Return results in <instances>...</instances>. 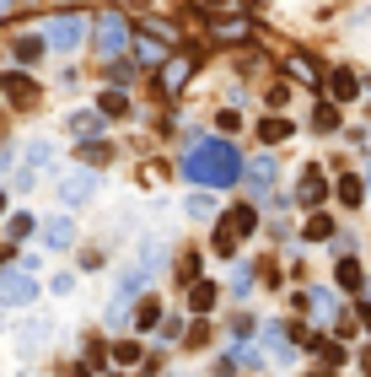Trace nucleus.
<instances>
[{
	"mask_svg": "<svg viewBox=\"0 0 371 377\" xmlns=\"http://www.w3.org/2000/svg\"><path fill=\"white\" fill-rule=\"evenodd\" d=\"M70 130H75V135H92L97 119H92V113H70Z\"/></svg>",
	"mask_w": 371,
	"mask_h": 377,
	"instance_id": "32",
	"label": "nucleus"
},
{
	"mask_svg": "<svg viewBox=\"0 0 371 377\" xmlns=\"http://www.w3.org/2000/svg\"><path fill=\"white\" fill-rule=\"evenodd\" d=\"M248 334H253V318H248V313L231 318V340H248Z\"/></svg>",
	"mask_w": 371,
	"mask_h": 377,
	"instance_id": "36",
	"label": "nucleus"
},
{
	"mask_svg": "<svg viewBox=\"0 0 371 377\" xmlns=\"http://www.w3.org/2000/svg\"><path fill=\"white\" fill-rule=\"evenodd\" d=\"M97 113H103V119H124V113H130V98H124V92H103V98H97Z\"/></svg>",
	"mask_w": 371,
	"mask_h": 377,
	"instance_id": "15",
	"label": "nucleus"
},
{
	"mask_svg": "<svg viewBox=\"0 0 371 377\" xmlns=\"http://www.w3.org/2000/svg\"><path fill=\"white\" fill-rule=\"evenodd\" d=\"M237 172H242V157L231 140H204V146L183 151V178L199 183V189H226V183H237Z\"/></svg>",
	"mask_w": 371,
	"mask_h": 377,
	"instance_id": "1",
	"label": "nucleus"
},
{
	"mask_svg": "<svg viewBox=\"0 0 371 377\" xmlns=\"http://www.w3.org/2000/svg\"><path fill=\"white\" fill-rule=\"evenodd\" d=\"M194 65H199V54H178V60L162 65V92H167V98H178V86L194 76Z\"/></svg>",
	"mask_w": 371,
	"mask_h": 377,
	"instance_id": "6",
	"label": "nucleus"
},
{
	"mask_svg": "<svg viewBox=\"0 0 371 377\" xmlns=\"http://www.w3.org/2000/svg\"><path fill=\"white\" fill-rule=\"evenodd\" d=\"M0 210H6V189H0Z\"/></svg>",
	"mask_w": 371,
	"mask_h": 377,
	"instance_id": "45",
	"label": "nucleus"
},
{
	"mask_svg": "<svg viewBox=\"0 0 371 377\" xmlns=\"http://www.w3.org/2000/svg\"><path fill=\"white\" fill-rule=\"evenodd\" d=\"M135 54H140V65H167V43H162V38H151V27H145L140 38H135Z\"/></svg>",
	"mask_w": 371,
	"mask_h": 377,
	"instance_id": "10",
	"label": "nucleus"
},
{
	"mask_svg": "<svg viewBox=\"0 0 371 377\" xmlns=\"http://www.w3.org/2000/svg\"><path fill=\"white\" fill-rule=\"evenodd\" d=\"M355 318H360V324H366V329H371V307H360V313H355Z\"/></svg>",
	"mask_w": 371,
	"mask_h": 377,
	"instance_id": "40",
	"label": "nucleus"
},
{
	"mask_svg": "<svg viewBox=\"0 0 371 377\" xmlns=\"http://www.w3.org/2000/svg\"><path fill=\"white\" fill-rule=\"evenodd\" d=\"M366 183H371V167H366Z\"/></svg>",
	"mask_w": 371,
	"mask_h": 377,
	"instance_id": "47",
	"label": "nucleus"
},
{
	"mask_svg": "<svg viewBox=\"0 0 371 377\" xmlns=\"http://www.w3.org/2000/svg\"><path fill=\"white\" fill-rule=\"evenodd\" d=\"M43 43H48V38H16V60H22V65H33L38 54H43Z\"/></svg>",
	"mask_w": 371,
	"mask_h": 377,
	"instance_id": "25",
	"label": "nucleus"
},
{
	"mask_svg": "<svg viewBox=\"0 0 371 377\" xmlns=\"http://www.w3.org/2000/svg\"><path fill=\"white\" fill-rule=\"evenodd\" d=\"M204 6H226V0H204Z\"/></svg>",
	"mask_w": 371,
	"mask_h": 377,
	"instance_id": "44",
	"label": "nucleus"
},
{
	"mask_svg": "<svg viewBox=\"0 0 371 377\" xmlns=\"http://www.w3.org/2000/svg\"><path fill=\"white\" fill-rule=\"evenodd\" d=\"M323 195H328L323 167H318V162H312V167H301V189H296V200H301V205H318Z\"/></svg>",
	"mask_w": 371,
	"mask_h": 377,
	"instance_id": "8",
	"label": "nucleus"
},
{
	"mask_svg": "<svg viewBox=\"0 0 371 377\" xmlns=\"http://www.w3.org/2000/svg\"><path fill=\"white\" fill-rule=\"evenodd\" d=\"M33 296H38V280L27 275V269L0 264V302H6V307H22V302H33Z\"/></svg>",
	"mask_w": 371,
	"mask_h": 377,
	"instance_id": "4",
	"label": "nucleus"
},
{
	"mask_svg": "<svg viewBox=\"0 0 371 377\" xmlns=\"http://www.w3.org/2000/svg\"><path fill=\"white\" fill-rule=\"evenodd\" d=\"M286 135H291V119H263L258 124V140H263V146H280Z\"/></svg>",
	"mask_w": 371,
	"mask_h": 377,
	"instance_id": "17",
	"label": "nucleus"
},
{
	"mask_svg": "<svg viewBox=\"0 0 371 377\" xmlns=\"http://www.w3.org/2000/svg\"><path fill=\"white\" fill-rule=\"evenodd\" d=\"M65 377H92V372H86V366H70V372H65Z\"/></svg>",
	"mask_w": 371,
	"mask_h": 377,
	"instance_id": "41",
	"label": "nucleus"
},
{
	"mask_svg": "<svg viewBox=\"0 0 371 377\" xmlns=\"http://www.w3.org/2000/svg\"><path fill=\"white\" fill-rule=\"evenodd\" d=\"M286 103H291V86H286V81L269 86V108H286Z\"/></svg>",
	"mask_w": 371,
	"mask_h": 377,
	"instance_id": "35",
	"label": "nucleus"
},
{
	"mask_svg": "<svg viewBox=\"0 0 371 377\" xmlns=\"http://www.w3.org/2000/svg\"><path fill=\"white\" fill-rule=\"evenodd\" d=\"M189 307H194V313H210V307H216V286H210V280L189 286Z\"/></svg>",
	"mask_w": 371,
	"mask_h": 377,
	"instance_id": "16",
	"label": "nucleus"
},
{
	"mask_svg": "<svg viewBox=\"0 0 371 377\" xmlns=\"http://www.w3.org/2000/svg\"><path fill=\"white\" fill-rule=\"evenodd\" d=\"M113 356H119V366H135V361H140V345H135V340H119V345H113Z\"/></svg>",
	"mask_w": 371,
	"mask_h": 377,
	"instance_id": "29",
	"label": "nucleus"
},
{
	"mask_svg": "<svg viewBox=\"0 0 371 377\" xmlns=\"http://www.w3.org/2000/svg\"><path fill=\"white\" fill-rule=\"evenodd\" d=\"M92 43H97V54H103V60H119V54L135 43V38H130V22H124V11H103V16H97Z\"/></svg>",
	"mask_w": 371,
	"mask_h": 377,
	"instance_id": "3",
	"label": "nucleus"
},
{
	"mask_svg": "<svg viewBox=\"0 0 371 377\" xmlns=\"http://www.w3.org/2000/svg\"><path fill=\"white\" fill-rule=\"evenodd\" d=\"M291 76H301V81H318V86H323V71L312 65V54H291Z\"/></svg>",
	"mask_w": 371,
	"mask_h": 377,
	"instance_id": "20",
	"label": "nucleus"
},
{
	"mask_svg": "<svg viewBox=\"0 0 371 377\" xmlns=\"http://www.w3.org/2000/svg\"><path fill=\"white\" fill-rule=\"evenodd\" d=\"M248 286H253V264H237V269H231V291H248Z\"/></svg>",
	"mask_w": 371,
	"mask_h": 377,
	"instance_id": "30",
	"label": "nucleus"
},
{
	"mask_svg": "<svg viewBox=\"0 0 371 377\" xmlns=\"http://www.w3.org/2000/svg\"><path fill=\"white\" fill-rule=\"evenodd\" d=\"M355 92H360L355 71H334V76H328V98H334V103H355Z\"/></svg>",
	"mask_w": 371,
	"mask_h": 377,
	"instance_id": "11",
	"label": "nucleus"
},
{
	"mask_svg": "<svg viewBox=\"0 0 371 377\" xmlns=\"http://www.w3.org/2000/svg\"><path fill=\"white\" fill-rule=\"evenodd\" d=\"M355 329H360V324H355V318H345V313H339V318H334V334H339V340H350V334H355Z\"/></svg>",
	"mask_w": 371,
	"mask_h": 377,
	"instance_id": "37",
	"label": "nucleus"
},
{
	"mask_svg": "<svg viewBox=\"0 0 371 377\" xmlns=\"http://www.w3.org/2000/svg\"><path fill=\"white\" fill-rule=\"evenodd\" d=\"M81 38H86V16L65 11V16H54V22H48V49L75 54V49H81Z\"/></svg>",
	"mask_w": 371,
	"mask_h": 377,
	"instance_id": "5",
	"label": "nucleus"
},
{
	"mask_svg": "<svg viewBox=\"0 0 371 377\" xmlns=\"http://www.w3.org/2000/svg\"><path fill=\"white\" fill-rule=\"evenodd\" d=\"M48 162H54V146H48V140H33V146H27V167H48Z\"/></svg>",
	"mask_w": 371,
	"mask_h": 377,
	"instance_id": "27",
	"label": "nucleus"
},
{
	"mask_svg": "<svg viewBox=\"0 0 371 377\" xmlns=\"http://www.w3.org/2000/svg\"><path fill=\"white\" fill-rule=\"evenodd\" d=\"M140 269H124V275H119V296H135V291H140Z\"/></svg>",
	"mask_w": 371,
	"mask_h": 377,
	"instance_id": "31",
	"label": "nucleus"
},
{
	"mask_svg": "<svg viewBox=\"0 0 371 377\" xmlns=\"http://www.w3.org/2000/svg\"><path fill=\"white\" fill-rule=\"evenodd\" d=\"M280 178V162H275V151H263L258 162H248V183H253V195H263L269 183Z\"/></svg>",
	"mask_w": 371,
	"mask_h": 377,
	"instance_id": "9",
	"label": "nucleus"
},
{
	"mask_svg": "<svg viewBox=\"0 0 371 377\" xmlns=\"http://www.w3.org/2000/svg\"><path fill=\"white\" fill-rule=\"evenodd\" d=\"M60 195L70 200V205H86V200H92V172H70V178L60 183Z\"/></svg>",
	"mask_w": 371,
	"mask_h": 377,
	"instance_id": "12",
	"label": "nucleus"
},
{
	"mask_svg": "<svg viewBox=\"0 0 371 377\" xmlns=\"http://www.w3.org/2000/svg\"><path fill=\"white\" fill-rule=\"evenodd\" d=\"M318 361H323V372L339 366V361H345V345H339V340H318Z\"/></svg>",
	"mask_w": 371,
	"mask_h": 377,
	"instance_id": "24",
	"label": "nucleus"
},
{
	"mask_svg": "<svg viewBox=\"0 0 371 377\" xmlns=\"http://www.w3.org/2000/svg\"><path fill=\"white\" fill-rule=\"evenodd\" d=\"M135 324H140V329H156V324H167V318H162V302H156V296H145V302L135 307Z\"/></svg>",
	"mask_w": 371,
	"mask_h": 377,
	"instance_id": "18",
	"label": "nucleus"
},
{
	"mask_svg": "<svg viewBox=\"0 0 371 377\" xmlns=\"http://www.w3.org/2000/svg\"><path fill=\"white\" fill-rule=\"evenodd\" d=\"M11 6H16V0H0V16H11Z\"/></svg>",
	"mask_w": 371,
	"mask_h": 377,
	"instance_id": "43",
	"label": "nucleus"
},
{
	"mask_svg": "<svg viewBox=\"0 0 371 377\" xmlns=\"http://www.w3.org/2000/svg\"><path fill=\"white\" fill-rule=\"evenodd\" d=\"M301 237H307V243H328V237H339V232H334V221H328L323 210H318V216H312L307 227H301Z\"/></svg>",
	"mask_w": 371,
	"mask_h": 377,
	"instance_id": "14",
	"label": "nucleus"
},
{
	"mask_svg": "<svg viewBox=\"0 0 371 377\" xmlns=\"http://www.w3.org/2000/svg\"><path fill=\"white\" fill-rule=\"evenodd\" d=\"M216 124H221V130H242V113H237V108H221Z\"/></svg>",
	"mask_w": 371,
	"mask_h": 377,
	"instance_id": "33",
	"label": "nucleus"
},
{
	"mask_svg": "<svg viewBox=\"0 0 371 377\" xmlns=\"http://www.w3.org/2000/svg\"><path fill=\"white\" fill-rule=\"evenodd\" d=\"M0 92H6L11 108H38V86L27 76H0Z\"/></svg>",
	"mask_w": 371,
	"mask_h": 377,
	"instance_id": "7",
	"label": "nucleus"
},
{
	"mask_svg": "<svg viewBox=\"0 0 371 377\" xmlns=\"http://www.w3.org/2000/svg\"><path fill=\"white\" fill-rule=\"evenodd\" d=\"M189 216L204 221V216H210V200H204V195H189Z\"/></svg>",
	"mask_w": 371,
	"mask_h": 377,
	"instance_id": "34",
	"label": "nucleus"
},
{
	"mask_svg": "<svg viewBox=\"0 0 371 377\" xmlns=\"http://www.w3.org/2000/svg\"><path fill=\"white\" fill-rule=\"evenodd\" d=\"M43 237H48V248H70V243H75V227H70V216H54V221H43Z\"/></svg>",
	"mask_w": 371,
	"mask_h": 377,
	"instance_id": "13",
	"label": "nucleus"
},
{
	"mask_svg": "<svg viewBox=\"0 0 371 377\" xmlns=\"http://www.w3.org/2000/svg\"><path fill=\"white\" fill-rule=\"evenodd\" d=\"M307 307H318V313H323V318H339V296L328 291V286H318V291L307 296Z\"/></svg>",
	"mask_w": 371,
	"mask_h": 377,
	"instance_id": "19",
	"label": "nucleus"
},
{
	"mask_svg": "<svg viewBox=\"0 0 371 377\" xmlns=\"http://www.w3.org/2000/svg\"><path fill=\"white\" fill-rule=\"evenodd\" d=\"M360 372H371V345H366V351H360Z\"/></svg>",
	"mask_w": 371,
	"mask_h": 377,
	"instance_id": "39",
	"label": "nucleus"
},
{
	"mask_svg": "<svg viewBox=\"0 0 371 377\" xmlns=\"http://www.w3.org/2000/svg\"><path fill=\"white\" fill-rule=\"evenodd\" d=\"M312 130H339V108L334 103H318V108H312Z\"/></svg>",
	"mask_w": 371,
	"mask_h": 377,
	"instance_id": "22",
	"label": "nucleus"
},
{
	"mask_svg": "<svg viewBox=\"0 0 371 377\" xmlns=\"http://www.w3.org/2000/svg\"><path fill=\"white\" fill-rule=\"evenodd\" d=\"M221 38H248V22H221Z\"/></svg>",
	"mask_w": 371,
	"mask_h": 377,
	"instance_id": "38",
	"label": "nucleus"
},
{
	"mask_svg": "<svg viewBox=\"0 0 371 377\" xmlns=\"http://www.w3.org/2000/svg\"><path fill=\"white\" fill-rule=\"evenodd\" d=\"M258 6H263V0H242V11H258Z\"/></svg>",
	"mask_w": 371,
	"mask_h": 377,
	"instance_id": "42",
	"label": "nucleus"
},
{
	"mask_svg": "<svg viewBox=\"0 0 371 377\" xmlns=\"http://www.w3.org/2000/svg\"><path fill=\"white\" fill-rule=\"evenodd\" d=\"M6 232H11L16 243H22V237H33V232H38V221H33V216H27V210H16V216H11V221H6Z\"/></svg>",
	"mask_w": 371,
	"mask_h": 377,
	"instance_id": "23",
	"label": "nucleus"
},
{
	"mask_svg": "<svg viewBox=\"0 0 371 377\" xmlns=\"http://www.w3.org/2000/svg\"><path fill=\"white\" fill-rule=\"evenodd\" d=\"M360 195H366V183H360L355 172H350V178H339V200H345V205H360Z\"/></svg>",
	"mask_w": 371,
	"mask_h": 377,
	"instance_id": "26",
	"label": "nucleus"
},
{
	"mask_svg": "<svg viewBox=\"0 0 371 377\" xmlns=\"http://www.w3.org/2000/svg\"><path fill=\"white\" fill-rule=\"evenodd\" d=\"M312 377H328V372H312Z\"/></svg>",
	"mask_w": 371,
	"mask_h": 377,
	"instance_id": "46",
	"label": "nucleus"
},
{
	"mask_svg": "<svg viewBox=\"0 0 371 377\" xmlns=\"http://www.w3.org/2000/svg\"><path fill=\"white\" fill-rule=\"evenodd\" d=\"M253 227H258V216H253V205H231L226 216H221V227H216V254H237L242 243L253 237Z\"/></svg>",
	"mask_w": 371,
	"mask_h": 377,
	"instance_id": "2",
	"label": "nucleus"
},
{
	"mask_svg": "<svg viewBox=\"0 0 371 377\" xmlns=\"http://www.w3.org/2000/svg\"><path fill=\"white\" fill-rule=\"evenodd\" d=\"M81 157H86V162H113V146H108V140H86Z\"/></svg>",
	"mask_w": 371,
	"mask_h": 377,
	"instance_id": "28",
	"label": "nucleus"
},
{
	"mask_svg": "<svg viewBox=\"0 0 371 377\" xmlns=\"http://www.w3.org/2000/svg\"><path fill=\"white\" fill-rule=\"evenodd\" d=\"M334 275H339V286H345V291H355L360 280H366V269H360L355 259H339V269H334Z\"/></svg>",
	"mask_w": 371,
	"mask_h": 377,
	"instance_id": "21",
	"label": "nucleus"
}]
</instances>
